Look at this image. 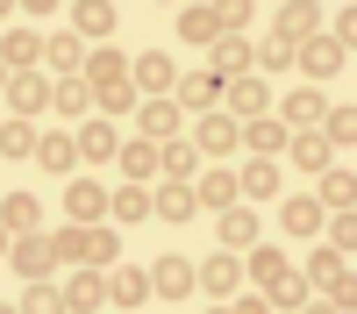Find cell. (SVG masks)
I'll use <instances>...</instances> for the list:
<instances>
[{
  "instance_id": "obj_1",
  "label": "cell",
  "mask_w": 357,
  "mask_h": 314,
  "mask_svg": "<svg viewBox=\"0 0 357 314\" xmlns=\"http://www.w3.org/2000/svg\"><path fill=\"white\" fill-rule=\"evenodd\" d=\"M86 93H93V107H100V122H122V114H136V86H129V57L122 50H86Z\"/></svg>"
},
{
  "instance_id": "obj_2",
  "label": "cell",
  "mask_w": 357,
  "mask_h": 314,
  "mask_svg": "<svg viewBox=\"0 0 357 314\" xmlns=\"http://www.w3.org/2000/svg\"><path fill=\"white\" fill-rule=\"evenodd\" d=\"M193 293H207L215 307H229L236 293H243V257H236V250H215L207 265H193Z\"/></svg>"
},
{
  "instance_id": "obj_3",
  "label": "cell",
  "mask_w": 357,
  "mask_h": 314,
  "mask_svg": "<svg viewBox=\"0 0 357 314\" xmlns=\"http://www.w3.org/2000/svg\"><path fill=\"white\" fill-rule=\"evenodd\" d=\"M8 265L22 272V285H43V278H57V243H50V228H36V236H15Z\"/></svg>"
},
{
  "instance_id": "obj_4",
  "label": "cell",
  "mask_w": 357,
  "mask_h": 314,
  "mask_svg": "<svg viewBox=\"0 0 357 314\" xmlns=\"http://www.w3.org/2000/svg\"><path fill=\"white\" fill-rule=\"evenodd\" d=\"M236 143H243L250 157H264V164H279V157H286V143H293V129L279 122V114H257V122H236Z\"/></svg>"
},
{
  "instance_id": "obj_5",
  "label": "cell",
  "mask_w": 357,
  "mask_h": 314,
  "mask_svg": "<svg viewBox=\"0 0 357 314\" xmlns=\"http://www.w3.org/2000/svg\"><path fill=\"white\" fill-rule=\"evenodd\" d=\"M129 86H136V100H172L178 72H172L165 50H143V57H129Z\"/></svg>"
},
{
  "instance_id": "obj_6",
  "label": "cell",
  "mask_w": 357,
  "mask_h": 314,
  "mask_svg": "<svg viewBox=\"0 0 357 314\" xmlns=\"http://www.w3.org/2000/svg\"><path fill=\"white\" fill-rule=\"evenodd\" d=\"M65 221L72 228H100L107 221V186L100 179H65Z\"/></svg>"
},
{
  "instance_id": "obj_7",
  "label": "cell",
  "mask_w": 357,
  "mask_h": 314,
  "mask_svg": "<svg viewBox=\"0 0 357 314\" xmlns=\"http://www.w3.org/2000/svg\"><path fill=\"white\" fill-rule=\"evenodd\" d=\"M222 114H229V122H257V114H272V86H264V79H229L222 86Z\"/></svg>"
},
{
  "instance_id": "obj_8",
  "label": "cell",
  "mask_w": 357,
  "mask_h": 314,
  "mask_svg": "<svg viewBox=\"0 0 357 314\" xmlns=\"http://www.w3.org/2000/svg\"><path fill=\"white\" fill-rule=\"evenodd\" d=\"M136 136L143 143H178L186 136V114H178L172 100H136Z\"/></svg>"
},
{
  "instance_id": "obj_9",
  "label": "cell",
  "mask_w": 357,
  "mask_h": 314,
  "mask_svg": "<svg viewBox=\"0 0 357 314\" xmlns=\"http://www.w3.org/2000/svg\"><path fill=\"white\" fill-rule=\"evenodd\" d=\"M215 243H222V250H236V257H243L250 243H264L257 207H243V200H236V207H222V214H215Z\"/></svg>"
},
{
  "instance_id": "obj_10",
  "label": "cell",
  "mask_w": 357,
  "mask_h": 314,
  "mask_svg": "<svg viewBox=\"0 0 357 314\" xmlns=\"http://www.w3.org/2000/svg\"><path fill=\"white\" fill-rule=\"evenodd\" d=\"M272 36H279V43H293V50H301L307 36H321V8H314V0H286V8L272 15Z\"/></svg>"
},
{
  "instance_id": "obj_11",
  "label": "cell",
  "mask_w": 357,
  "mask_h": 314,
  "mask_svg": "<svg viewBox=\"0 0 357 314\" xmlns=\"http://www.w3.org/2000/svg\"><path fill=\"white\" fill-rule=\"evenodd\" d=\"M172 107H178V114H215V107H222V79H207V72H178Z\"/></svg>"
},
{
  "instance_id": "obj_12",
  "label": "cell",
  "mask_w": 357,
  "mask_h": 314,
  "mask_svg": "<svg viewBox=\"0 0 357 314\" xmlns=\"http://www.w3.org/2000/svg\"><path fill=\"white\" fill-rule=\"evenodd\" d=\"M250 57H257V43L215 36V43H207V79H250Z\"/></svg>"
},
{
  "instance_id": "obj_13",
  "label": "cell",
  "mask_w": 357,
  "mask_h": 314,
  "mask_svg": "<svg viewBox=\"0 0 357 314\" xmlns=\"http://www.w3.org/2000/svg\"><path fill=\"white\" fill-rule=\"evenodd\" d=\"M186 143H193L200 157H215V164H222V157L236 150V122H229L222 107H215V114H193V136H186Z\"/></svg>"
},
{
  "instance_id": "obj_14",
  "label": "cell",
  "mask_w": 357,
  "mask_h": 314,
  "mask_svg": "<svg viewBox=\"0 0 357 314\" xmlns=\"http://www.w3.org/2000/svg\"><path fill=\"white\" fill-rule=\"evenodd\" d=\"M8 114H15V122H36V114H50V79H43V72L8 79Z\"/></svg>"
},
{
  "instance_id": "obj_15",
  "label": "cell",
  "mask_w": 357,
  "mask_h": 314,
  "mask_svg": "<svg viewBox=\"0 0 357 314\" xmlns=\"http://www.w3.org/2000/svg\"><path fill=\"white\" fill-rule=\"evenodd\" d=\"M321 114H329V100H321V86H293V93H286V114H279V122H286L293 136H314V129H321Z\"/></svg>"
},
{
  "instance_id": "obj_16",
  "label": "cell",
  "mask_w": 357,
  "mask_h": 314,
  "mask_svg": "<svg viewBox=\"0 0 357 314\" xmlns=\"http://www.w3.org/2000/svg\"><path fill=\"white\" fill-rule=\"evenodd\" d=\"M114 22H122V15H114L107 0H79V8H72V36H79L86 50H100V43L114 36Z\"/></svg>"
},
{
  "instance_id": "obj_17",
  "label": "cell",
  "mask_w": 357,
  "mask_h": 314,
  "mask_svg": "<svg viewBox=\"0 0 357 314\" xmlns=\"http://www.w3.org/2000/svg\"><path fill=\"white\" fill-rule=\"evenodd\" d=\"M279 193H286V171H279V164L250 157L243 171H236V200H243V207H250V200H279Z\"/></svg>"
},
{
  "instance_id": "obj_18",
  "label": "cell",
  "mask_w": 357,
  "mask_h": 314,
  "mask_svg": "<svg viewBox=\"0 0 357 314\" xmlns=\"http://www.w3.org/2000/svg\"><path fill=\"white\" fill-rule=\"evenodd\" d=\"M143 300H151V272L114 265V272H107V307H114V314H136Z\"/></svg>"
},
{
  "instance_id": "obj_19",
  "label": "cell",
  "mask_w": 357,
  "mask_h": 314,
  "mask_svg": "<svg viewBox=\"0 0 357 314\" xmlns=\"http://www.w3.org/2000/svg\"><path fill=\"white\" fill-rule=\"evenodd\" d=\"M343 57H350V50H343L336 36H307L301 50H293V65H301L307 79H336V72H343Z\"/></svg>"
},
{
  "instance_id": "obj_20",
  "label": "cell",
  "mask_w": 357,
  "mask_h": 314,
  "mask_svg": "<svg viewBox=\"0 0 357 314\" xmlns=\"http://www.w3.org/2000/svg\"><path fill=\"white\" fill-rule=\"evenodd\" d=\"M57 293H65V314H100L107 307V272H72Z\"/></svg>"
},
{
  "instance_id": "obj_21",
  "label": "cell",
  "mask_w": 357,
  "mask_h": 314,
  "mask_svg": "<svg viewBox=\"0 0 357 314\" xmlns=\"http://www.w3.org/2000/svg\"><path fill=\"white\" fill-rule=\"evenodd\" d=\"M0 65H8L15 79L36 72L43 65V36H36V29H0Z\"/></svg>"
},
{
  "instance_id": "obj_22",
  "label": "cell",
  "mask_w": 357,
  "mask_h": 314,
  "mask_svg": "<svg viewBox=\"0 0 357 314\" xmlns=\"http://www.w3.org/2000/svg\"><path fill=\"white\" fill-rule=\"evenodd\" d=\"M114 164H122V186H151V179H158V143H143V136H122Z\"/></svg>"
},
{
  "instance_id": "obj_23",
  "label": "cell",
  "mask_w": 357,
  "mask_h": 314,
  "mask_svg": "<svg viewBox=\"0 0 357 314\" xmlns=\"http://www.w3.org/2000/svg\"><path fill=\"white\" fill-rule=\"evenodd\" d=\"M151 293H158V300H186V293H193V265H186L178 250H165L158 265H151Z\"/></svg>"
},
{
  "instance_id": "obj_24",
  "label": "cell",
  "mask_w": 357,
  "mask_h": 314,
  "mask_svg": "<svg viewBox=\"0 0 357 314\" xmlns=\"http://www.w3.org/2000/svg\"><path fill=\"white\" fill-rule=\"evenodd\" d=\"M43 65H50V79H79L86 72V43L72 29H57V36H43Z\"/></svg>"
},
{
  "instance_id": "obj_25",
  "label": "cell",
  "mask_w": 357,
  "mask_h": 314,
  "mask_svg": "<svg viewBox=\"0 0 357 314\" xmlns=\"http://www.w3.org/2000/svg\"><path fill=\"white\" fill-rule=\"evenodd\" d=\"M151 214H165L172 228H186V221L200 214V200H193V186H178V179H165V186H151Z\"/></svg>"
},
{
  "instance_id": "obj_26",
  "label": "cell",
  "mask_w": 357,
  "mask_h": 314,
  "mask_svg": "<svg viewBox=\"0 0 357 314\" xmlns=\"http://www.w3.org/2000/svg\"><path fill=\"white\" fill-rule=\"evenodd\" d=\"M314 207H321V214H350V207H357V171H350V164H343V171H321Z\"/></svg>"
},
{
  "instance_id": "obj_27",
  "label": "cell",
  "mask_w": 357,
  "mask_h": 314,
  "mask_svg": "<svg viewBox=\"0 0 357 314\" xmlns=\"http://www.w3.org/2000/svg\"><path fill=\"white\" fill-rule=\"evenodd\" d=\"M286 272H293L286 250H272V243H250V250H243V278H257V293H272Z\"/></svg>"
},
{
  "instance_id": "obj_28",
  "label": "cell",
  "mask_w": 357,
  "mask_h": 314,
  "mask_svg": "<svg viewBox=\"0 0 357 314\" xmlns=\"http://www.w3.org/2000/svg\"><path fill=\"white\" fill-rule=\"evenodd\" d=\"M0 228H8V236H36V228H43L36 193H0Z\"/></svg>"
},
{
  "instance_id": "obj_29",
  "label": "cell",
  "mask_w": 357,
  "mask_h": 314,
  "mask_svg": "<svg viewBox=\"0 0 357 314\" xmlns=\"http://www.w3.org/2000/svg\"><path fill=\"white\" fill-rule=\"evenodd\" d=\"M158 179H178V186L200 179V150H193L186 136H178V143H158Z\"/></svg>"
},
{
  "instance_id": "obj_30",
  "label": "cell",
  "mask_w": 357,
  "mask_h": 314,
  "mask_svg": "<svg viewBox=\"0 0 357 314\" xmlns=\"http://www.w3.org/2000/svg\"><path fill=\"white\" fill-rule=\"evenodd\" d=\"M193 200H200V207H215V214L236 207V171H229V164H207L200 179H193Z\"/></svg>"
},
{
  "instance_id": "obj_31",
  "label": "cell",
  "mask_w": 357,
  "mask_h": 314,
  "mask_svg": "<svg viewBox=\"0 0 357 314\" xmlns=\"http://www.w3.org/2000/svg\"><path fill=\"white\" fill-rule=\"evenodd\" d=\"M279 228H286V236H314V228H321L314 193H279Z\"/></svg>"
},
{
  "instance_id": "obj_32",
  "label": "cell",
  "mask_w": 357,
  "mask_h": 314,
  "mask_svg": "<svg viewBox=\"0 0 357 314\" xmlns=\"http://www.w3.org/2000/svg\"><path fill=\"white\" fill-rule=\"evenodd\" d=\"M79 164H114V150H122V136H114V122H86L79 136Z\"/></svg>"
},
{
  "instance_id": "obj_33",
  "label": "cell",
  "mask_w": 357,
  "mask_h": 314,
  "mask_svg": "<svg viewBox=\"0 0 357 314\" xmlns=\"http://www.w3.org/2000/svg\"><path fill=\"white\" fill-rule=\"evenodd\" d=\"M114 265H122V236H114V221L86 228V265L79 272H114Z\"/></svg>"
},
{
  "instance_id": "obj_34",
  "label": "cell",
  "mask_w": 357,
  "mask_h": 314,
  "mask_svg": "<svg viewBox=\"0 0 357 314\" xmlns=\"http://www.w3.org/2000/svg\"><path fill=\"white\" fill-rule=\"evenodd\" d=\"M36 164L50 171V179H72V171H79V143H72V136H57V129H50V136L36 143Z\"/></svg>"
},
{
  "instance_id": "obj_35",
  "label": "cell",
  "mask_w": 357,
  "mask_h": 314,
  "mask_svg": "<svg viewBox=\"0 0 357 314\" xmlns=\"http://www.w3.org/2000/svg\"><path fill=\"white\" fill-rule=\"evenodd\" d=\"M107 221L122 228V221H151V186H114L107 193Z\"/></svg>"
},
{
  "instance_id": "obj_36",
  "label": "cell",
  "mask_w": 357,
  "mask_h": 314,
  "mask_svg": "<svg viewBox=\"0 0 357 314\" xmlns=\"http://www.w3.org/2000/svg\"><path fill=\"white\" fill-rule=\"evenodd\" d=\"M86 107H93V93H86V79H50V114H57V122H79Z\"/></svg>"
},
{
  "instance_id": "obj_37",
  "label": "cell",
  "mask_w": 357,
  "mask_h": 314,
  "mask_svg": "<svg viewBox=\"0 0 357 314\" xmlns=\"http://www.w3.org/2000/svg\"><path fill=\"white\" fill-rule=\"evenodd\" d=\"M307 285H321V293H336V285L350 278V265H343V250H329V243H321L314 257H307V272H301Z\"/></svg>"
},
{
  "instance_id": "obj_38",
  "label": "cell",
  "mask_w": 357,
  "mask_h": 314,
  "mask_svg": "<svg viewBox=\"0 0 357 314\" xmlns=\"http://www.w3.org/2000/svg\"><path fill=\"white\" fill-rule=\"evenodd\" d=\"M36 143H43V129L8 114V122H0V164H8V157H36Z\"/></svg>"
},
{
  "instance_id": "obj_39",
  "label": "cell",
  "mask_w": 357,
  "mask_h": 314,
  "mask_svg": "<svg viewBox=\"0 0 357 314\" xmlns=\"http://www.w3.org/2000/svg\"><path fill=\"white\" fill-rule=\"evenodd\" d=\"M286 157L301 164V171H314V179H321V171H336V150H329L321 136H293V143H286Z\"/></svg>"
},
{
  "instance_id": "obj_40",
  "label": "cell",
  "mask_w": 357,
  "mask_h": 314,
  "mask_svg": "<svg viewBox=\"0 0 357 314\" xmlns=\"http://www.w3.org/2000/svg\"><path fill=\"white\" fill-rule=\"evenodd\" d=\"M321 143H329V150H350V143H357V107L343 100V107H329V114H321V129H314Z\"/></svg>"
},
{
  "instance_id": "obj_41",
  "label": "cell",
  "mask_w": 357,
  "mask_h": 314,
  "mask_svg": "<svg viewBox=\"0 0 357 314\" xmlns=\"http://www.w3.org/2000/svg\"><path fill=\"white\" fill-rule=\"evenodd\" d=\"M178 36H186V43H215L222 36V8H186V15H178Z\"/></svg>"
},
{
  "instance_id": "obj_42",
  "label": "cell",
  "mask_w": 357,
  "mask_h": 314,
  "mask_svg": "<svg viewBox=\"0 0 357 314\" xmlns=\"http://www.w3.org/2000/svg\"><path fill=\"white\" fill-rule=\"evenodd\" d=\"M15 307L22 314H65V293H57V278H43V285H22Z\"/></svg>"
},
{
  "instance_id": "obj_43",
  "label": "cell",
  "mask_w": 357,
  "mask_h": 314,
  "mask_svg": "<svg viewBox=\"0 0 357 314\" xmlns=\"http://www.w3.org/2000/svg\"><path fill=\"white\" fill-rule=\"evenodd\" d=\"M50 243H57V265H72V272L86 265V228L65 221V228H50Z\"/></svg>"
},
{
  "instance_id": "obj_44",
  "label": "cell",
  "mask_w": 357,
  "mask_h": 314,
  "mask_svg": "<svg viewBox=\"0 0 357 314\" xmlns=\"http://www.w3.org/2000/svg\"><path fill=\"white\" fill-rule=\"evenodd\" d=\"M250 72H293V43L264 36V43H257V57H250Z\"/></svg>"
},
{
  "instance_id": "obj_45",
  "label": "cell",
  "mask_w": 357,
  "mask_h": 314,
  "mask_svg": "<svg viewBox=\"0 0 357 314\" xmlns=\"http://www.w3.org/2000/svg\"><path fill=\"white\" fill-rule=\"evenodd\" d=\"M264 307H307V278H301V272H286L272 293H264Z\"/></svg>"
},
{
  "instance_id": "obj_46",
  "label": "cell",
  "mask_w": 357,
  "mask_h": 314,
  "mask_svg": "<svg viewBox=\"0 0 357 314\" xmlns=\"http://www.w3.org/2000/svg\"><path fill=\"white\" fill-rule=\"evenodd\" d=\"M329 250H357V214H329Z\"/></svg>"
},
{
  "instance_id": "obj_47",
  "label": "cell",
  "mask_w": 357,
  "mask_h": 314,
  "mask_svg": "<svg viewBox=\"0 0 357 314\" xmlns=\"http://www.w3.org/2000/svg\"><path fill=\"white\" fill-rule=\"evenodd\" d=\"M222 314H272V307H264V293H236Z\"/></svg>"
},
{
  "instance_id": "obj_48",
  "label": "cell",
  "mask_w": 357,
  "mask_h": 314,
  "mask_svg": "<svg viewBox=\"0 0 357 314\" xmlns=\"http://www.w3.org/2000/svg\"><path fill=\"white\" fill-rule=\"evenodd\" d=\"M8 250H15V236H8V228H0V257H8Z\"/></svg>"
},
{
  "instance_id": "obj_49",
  "label": "cell",
  "mask_w": 357,
  "mask_h": 314,
  "mask_svg": "<svg viewBox=\"0 0 357 314\" xmlns=\"http://www.w3.org/2000/svg\"><path fill=\"white\" fill-rule=\"evenodd\" d=\"M301 314H336V307H329V300H321V307H301Z\"/></svg>"
},
{
  "instance_id": "obj_50",
  "label": "cell",
  "mask_w": 357,
  "mask_h": 314,
  "mask_svg": "<svg viewBox=\"0 0 357 314\" xmlns=\"http://www.w3.org/2000/svg\"><path fill=\"white\" fill-rule=\"evenodd\" d=\"M8 15H15V0H0V22H8Z\"/></svg>"
},
{
  "instance_id": "obj_51",
  "label": "cell",
  "mask_w": 357,
  "mask_h": 314,
  "mask_svg": "<svg viewBox=\"0 0 357 314\" xmlns=\"http://www.w3.org/2000/svg\"><path fill=\"white\" fill-rule=\"evenodd\" d=\"M8 79H15V72H8V65H0V93H8Z\"/></svg>"
},
{
  "instance_id": "obj_52",
  "label": "cell",
  "mask_w": 357,
  "mask_h": 314,
  "mask_svg": "<svg viewBox=\"0 0 357 314\" xmlns=\"http://www.w3.org/2000/svg\"><path fill=\"white\" fill-rule=\"evenodd\" d=\"M0 314H22V307H0Z\"/></svg>"
},
{
  "instance_id": "obj_53",
  "label": "cell",
  "mask_w": 357,
  "mask_h": 314,
  "mask_svg": "<svg viewBox=\"0 0 357 314\" xmlns=\"http://www.w3.org/2000/svg\"><path fill=\"white\" fill-rule=\"evenodd\" d=\"M207 314H222V307H207Z\"/></svg>"
}]
</instances>
